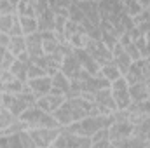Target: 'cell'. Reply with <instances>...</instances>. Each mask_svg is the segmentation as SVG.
<instances>
[{"label":"cell","instance_id":"1","mask_svg":"<svg viewBox=\"0 0 150 148\" xmlns=\"http://www.w3.org/2000/svg\"><path fill=\"white\" fill-rule=\"evenodd\" d=\"M61 127H54V129H32V140L35 143V148H51L54 145L56 138L59 136Z\"/></svg>","mask_w":150,"mask_h":148},{"label":"cell","instance_id":"2","mask_svg":"<svg viewBox=\"0 0 150 148\" xmlns=\"http://www.w3.org/2000/svg\"><path fill=\"white\" fill-rule=\"evenodd\" d=\"M65 101H67V96H58V94L49 92V94L38 98L37 103H35V106H38L44 113H51V115H52V113L58 110Z\"/></svg>","mask_w":150,"mask_h":148},{"label":"cell","instance_id":"3","mask_svg":"<svg viewBox=\"0 0 150 148\" xmlns=\"http://www.w3.org/2000/svg\"><path fill=\"white\" fill-rule=\"evenodd\" d=\"M133 125L129 122H113L108 127V134H110V141L115 140H129L133 136Z\"/></svg>","mask_w":150,"mask_h":148},{"label":"cell","instance_id":"4","mask_svg":"<svg viewBox=\"0 0 150 148\" xmlns=\"http://www.w3.org/2000/svg\"><path fill=\"white\" fill-rule=\"evenodd\" d=\"M52 117L56 118V122H58L59 127H68V125H72V124H74V113H72L70 103L65 101L58 110L52 113Z\"/></svg>","mask_w":150,"mask_h":148},{"label":"cell","instance_id":"5","mask_svg":"<svg viewBox=\"0 0 150 148\" xmlns=\"http://www.w3.org/2000/svg\"><path fill=\"white\" fill-rule=\"evenodd\" d=\"M28 84H30L33 94H37V98H42V96L49 94L51 89H52V80L47 75L45 77H40V78H35V80H28Z\"/></svg>","mask_w":150,"mask_h":148},{"label":"cell","instance_id":"6","mask_svg":"<svg viewBox=\"0 0 150 148\" xmlns=\"http://www.w3.org/2000/svg\"><path fill=\"white\" fill-rule=\"evenodd\" d=\"M26 40V52L30 54V58H40V56H45L44 54V49H42V37L40 33H33V35H28L25 37Z\"/></svg>","mask_w":150,"mask_h":148},{"label":"cell","instance_id":"7","mask_svg":"<svg viewBox=\"0 0 150 148\" xmlns=\"http://www.w3.org/2000/svg\"><path fill=\"white\" fill-rule=\"evenodd\" d=\"M80 70H82V66L79 65V61L75 59L74 54H72V56L63 58V63H61V70H59V72H61L63 75H67L70 80H74Z\"/></svg>","mask_w":150,"mask_h":148},{"label":"cell","instance_id":"8","mask_svg":"<svg viewBox=\"0 0 150 148\" xmlns=\"http://www.w3.org/2000/svg\"><path fill=\"white\" fill-rule=\"evenodd\" d=\"M38 21V33H44V32H54V21H56V16L54 12L51 11V7L47 11H44L40 16L37 18Z\"/></svg>","mask_w":150,"mask_h":148},{"label":"cell","instance_id":"9","mask_svg":"<svg viewBox=\"0 0 150 148\" xmlns=\"http://www.w3.org/2000/svg\"><path fill=\"white\" fill-rule=\"evenodd\" d=\"M112 98L115 101L117 110H127L131 106V96H129V89H120V91H112Z\"/></svg>","mask_w":150,"mask_h":148},{"label":"cell","instance_id":"10","mask_svg":"<svg viewBox=\"0 0 150 148\" xmlns=\"http://www.w3.org/2000/svg\"><path fill=\"white\" fill-rule=\"evenodd\" d=\"M129 96L133 103H142L145 99H149V92H147V84L145 82H138L134 85H129Z\"/></svg>","mask_w":150,"mask_h":148},{"label":"cell","instance_id":"11","mask_svg":"<svg viewBox=\"0 0 150 148\" xmlns=\"http://www.w3.org/2000/svg\"><path fill=\"white\" fill-rule=\"evenodd\" d=\"M149 7V2H138V0H131V2H124V12L129 18H136L140 12H143Z\"/></svg>","mask_w":150,"mask_h":148},{"label":"cell","instance_id":"12","mask_svg":"<svg viewBox=\"0 0 150 148\" xmlns=\"http://www.w3.org/2000/svg\"><path fill=\"white\" fill-rule=\"evenodd\" d=\"M18 18H19V25H21V30H23V35H25V37L33 35V33H38L37 18H23V16H18Z\"/></svg>","mask_w":150,"mask_h":148},{"label":"cell","instance_id":"13","mask_svg":"<svg viewBox=\"0 0 150 148\" xmlns=\"http://www.w3.org/2000/svg\"><path fill=\"white\" fill-rule=\"evenodd\" d=\"M51 80H52V87H54V89H58V91H61L65 96L70 92V84H72V80H70L67 75H63L61 72H58V73L54 75Z\"/></svg>","mask_w":150,"mask_h":148},{"label":"cell","instance_id":"14","mask_svg":"<svg viewBox=\"0 0 150 148\" xmlns=\"http://www.w3.org/2000/svg\"><path fill=\"white\" fill-rule=\"evenodd\" d=\"M18 16H23V18H37L33 0H21V2H18Z\"/></svg>","mask_w":150,"mask_h":148},{"label":"cell","instance_id":"15","mask_svg":"<svg viewBox=\"0 0 150 148\" xmlns=\"http://www.w3.org/2000/svg\"><path fill=\"white\" fill-rule=\"evenodd\" d=\"M98 77H101L103 80H107V82H110V84H112L113 80L120 78L122 75H120V72L117 70V66H115L113 63H110V65L101 66V70H100V75H98Z\"/></svg>","mask_w":150,"mask_h":148},{"label":"cell","instance_id":"16","mask_svg":"<svg viewBox=\"0 0 150 148\" xmlns=\"http://www.w3.org/2000/svg\"><path fill=\"white\" fill-rule=\"evenodd\" d=\"M87 42H89V37H87V33H86L84 28H80V32H77L74 37L68 38V44H70L74 49H86Z\"/></svg>","mask_w":150,"mask_h":148},{"label":"cell","instance_id":"17","mask_svg":"<svg viewBox=\"0 0 150 148\" xmlns=\"http://www.w3.org/2000/svg\"><path fill=\"white\" fill-rule=\"evenodd\" d=\"M28 66H30V65H25V63H21V61H18V59L14 61V65L11 66V72L16 77V80H19V82H28V75H26Z\"/></svg>","mask_w":150,"mask_h":148},{"label":"cell","instance_id":"18","mask_svg":"<svg viewBox=\"0 0 150 148\" xmlns=\"http://www.w3.org/2000/svg\"><path fill=\"white\" fill-rule=\"evenodd\" d=\"M7 51H9V52H12L16 58H18L19 54L26 52V40H25V37L11 38V44H9V49H7Z\"/></svg>","mask_w":150,"mask_h":148},{"label":"cell","instance_id":"19","mask_svg":"<svg viewBox=\"0 0 150 148\" xmlns=\"http://www.w3.org/2000/svg\"><path fill=\"white\" fill-rule=\"evenodd\" d=\"M113 65L117 66V70L120 72V75L124 77V75L129 72V68H131V65H133V61H131V58L126 54V51H124V54H120L119 58H115L113 59Z\"/></svg>","mask_w":150,"mask_h":148},{"label":"cell","instance_id":"20","mask_svg":"<svg viewBox=\"0 0 150 148\" xmlns=\"http://www.w3.org/2000/svg\"><path fill=\"white\" fill-rule=\"evenodd\" d=\"M16 19H18V14H7V16L0 14V33L9 35V32H11L12 25L16 23Z\"/></svg>","mask_w":150,"mask_h":148},{"label":"cell","instance_id":"21","mask_svg":"<svg viewBox=\"0 0 150 148\" xmlns=\"http://www.w3.org/2000/svg\"><path fill=\"white\" fill-rule=\"evenodd\" d=\"M84 16H86V19H87L89 23H93L94 26H100V25H101V14H100V11H98V2H94L93 7H91Z\"/></svg>","mask_w":150,"mask_h":148},{"label":"cell","instance_id":"22","mask_svg":"<svg viewBox=\"0 0 150 148\" xmlns=\"http://www.w3.org/2000/svg\"><path fill=\"white\" fill-rule=\"evenodd\" d=\"M42 49H44V54H45V56L56 54V52H58V49H59V42H58L56 38L42 40Z\"/></svg>","mask_w":150,"mask_h":148},{"label":"cell","instance_id":"23","mask_svg":"<svg viewBox=\"0 0 150 148\" xmlns=\"http://www.w3.org/2000/svg\"><path fill=\"white\" fill-rule=\"evenodd\" d=\"M68 19H70V21H74V23H77V25H80V23L86 19L84 12L75 5V2L70 5V9H68Z\"/></svg>","mask_w":150,"mask_h":148},{"label":"cell","instance_id":"24","mask_svg":"<svg viewBox=\"0 0 150 148\" xmlns=\"http://www.w3.org/2000/svg\"><path fill=\"white\" fill-rule=\"evenodd\" d=\"M0 14H18V2L11 0H0Z\"/></svg>","mask_w":150,"mask_h":148},{"label":"cell","instance_id":"25","mask_svg":"<svg viewBox=\"0 0 150 148\" xmlns=\"http://www.w3.org/2000/svg\"><path fill=\"white\" fill-rule=\"evenodd\" d=\"M91 141H93V143H103V141H110L108 129H100V131H96V132L91 136Z\"/></svg>","mask_w":150,"mask_h":148},{"label":"cell","instance_id":"26","mask_svg":"<svg viewBox=\"0 0 150 148\" xmlns=\"http://www.w3.org/2000/svg\"><path fill=\"white\" fill-rule=\"evenodd\" d=\"M18 136H19V140H21L23 148H35V143H33V140H32L30 131H21V132H18Z\"/></svg>","mask_w":150,"mask_h":148},{"label":"cell","instance_id":"27","mask_svg":"<svg viewBox=\"0 0 150 148\" xmlns=\"http://www.w3.org/2000/svg\"><path fill=\"white\" fill-rule=\"evenodd\" d=\"M26 75H28V80H35V78H40V77H45V72L42 70V68H38V66H35L33 63L28 66V72H26Z\"/></svg>","mask_w":150,"mask_h":148},{"label":"cell","instance_id":"28","mask_svg":"<svg viewBox=\"0 0 150 148\" xmlns=\"http://www.w3.org/2000/svg\"><path fill=\"white\" fill-rule=\"evenodd\" d=\"M14 61H16V56H14L12 52L5 51V54H4V58H2V65H0V68H2V70H11V66L14 65Z\"/></svg>","mask_w":150,"mask_h":148},{"label":"cell","instance_id":"29","mask_svg":"<svg viewBox=\"0 0 150 148\" xmlns=\"http://www.w3.org/2000/svg\"><path fill=\"white\" fill-rule=\"evenodd\" d=\"M126 54L131 58V61L133 63H136V61H140V59H143L142 58V54H140V51L136 49V45H134V42L129 45V47H126Z\"/></svg>","mask_w":150,"mask_h":148},{"label":"cell","instance_id":"30","mask_svg":"<svg viewBox=\"0 0 150 148\" xmlns=\"http://www.w3.org/2000/svg\"><path fill=\"white\" fill-rule=\"evenodd\" d=\"M18 99L16 94H9V92H4V98H2V106L5 110H11V106L14 105V101Z\"/></svg>","mask_w":150,"mask_h":148},{"label":"cell","instance_id":"31","mask_svg":"<svg viewBox=\"0 0 150 148\" xmlns=\"http://www.w3.org/2000/svg\"><path fill=\"white\" fill-rule=\"evenodd\" d=\"M9 148H23L21 140H19L18 134H11V136H9Z\"/></svg>","mask_w":150,"mask_h":148},{"label":"cell","instance_id":"32","mask_svg":"<svg viewBox=\"0 0 150 148\" xmlns=\"http://www.w3.org/2000/svg\"><path fill=\"white\" fill-rule=\"evenodd\" d=\"M93 141L91 138H84V136H79V141H77V147L75 148H91Z\"/></svg>","mask_w":150,"mask_h":148},{"label":"cell","instance_id":"33","mask_svg":"<svg viewBox=\"0 0 150 148\" xmlns=\"http://www.w3.org/2000/svg\"><path fill=\"white\" fill-rule=\"evenodd\" d=\"M119 44H120V45H122L124 49H126V47H129V45L133 44V40H131V37H129V33H127V32H126V33H124L122 37L119 38Z\"/></svg>","mask_w":150,"mask_h":148},{"label":"cell","instance_id":"34","mask_svg":"<svg viewBox=\"0 0 150 148\" xmlns=\"http://www.w3.org/2000/svg\"><path fill=\"white\" fill-rule=\"evenodd\" d=\"M9 44H11V37L5 35V33H0V49H9Z\"/></svg>","mask_w":150,"mask_h":148},{"label":"cell","instance_id":"35","mask_svg":"<svg viewBox=\"0 0 150 148\" xmlns=\"http://www.w3.org/2000/svg\"><path fill=\"white\" fill-rule=\"evenodd\" d=\"M12 80H16V77L12 75L11 70H4V73H2V82L4 84H9V82H12Z\"/></svg>","mask_w":150,"mask_h":148},{"label":"cell","instance_id":"36","mask_svg":"<svg viewBox=\"0 0 150 148\" xmlns=\"http://www.w3.org/2000/svg\"><path fill=\"white\" fill-rule=\"evenodd\" d=\"M0 148H9V136H0Z\"/></svg>","mask_w":150,"mask_h":148},{"label":"cell","instance_id":"37","mask_svg":"<svg viewBox=\"0 0 150 148\" xmlns=\"http://www.w3.org/2000/svg\"><path fill=\"white\" fill-rule=\"evenodd\" d=\"M91 148H110V141H103V143H93Z\"/></svg>","mask_w":150,"mask_h":148},{"label":"cell","instance_id":"38","mask_svg":"<svg viewBox=\"0 0 150 148\" xmlns=\"http://www.w3.org/2000/svg\"><path fill=\"white\" fill-rule=\"evenodd\" d=\"M147 92H149V99H150V82H147Z\"/></svg>","mask_w":150,"mask_h":148},{"label":"cell","instance_id":"39","mask_svg":"<svg viewBox=\"0 0 150 148\" xmlns=\"http://www.w3.org/2000/svg\"><path fill=\"white\" fill-rule=\"evenodd\" d=\"M2 73H4V70L0 68V82H2Z\"/></svg>","mask_w":150,"mask_h":148},{"label":"cell","instance_id":"40","mask_svg":"<svg viewBox=\"0 0 150 148\" xmlns=\"http://www.w3.org/2000/svg\"><path fill=\"white\" fill-rule=\"evenodd\" d=\"M149 143H150V136H149Z\"/></svg>","mask_w":150,"mask_h":148},{"label":"cell","instance_id":"41","mask_svg":"<svg viewBox=\"0 0 150 148\" xmlns=\"http://www.w3.org/2000/svg\"><path fill=\"white\" fill-rule=\"evenodd\" d=\"M147 148H150V143H149V147H147Z\"/></svg>","mask_w":150,"mask_h":148}]
</instances>
